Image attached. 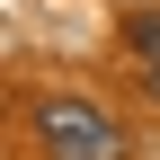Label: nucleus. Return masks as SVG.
<instances>
[{
	"label": "nucleus",
	"instance_id": "obj_1",
	"mask_svg": "<svg viewBox=\"0 0 160 160\" xmlns=\"http://www.w3.org/2000/svg\"><path fill=\"white\" fill-rule=\"evenodd\" d=\"M36 133H45L53 160H125V125H116L98 98H71V89L36 98Z\"/></svg>",
	"mask_w": 160,
	"mask_h": 160
},
{
	"label": "nucleus",
	"instance_id": "obj_2",
	"mask_svg": "<svg viewBox=\"0 0 160 160\" xmlns=\"http://www.w3.org/2000/svg\"><path fill=\"white\" fill-rule=\"evenodd\" d=\"M133 53H142V80H151V98H160V18L133 27Z\"/></svg>",
	"mask_w": 160,
	"mask_h": 160
}]
</instances>
